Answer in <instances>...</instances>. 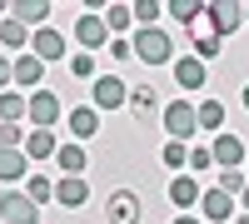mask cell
I'll list each match as a JSON object with an SVG mask.
<instances>
[{
    "label": "cell",
    "instance_id": "obj_1",
    "mask_svg": "<svg viewBox=\"0 0 249 224\" xmlns=\"http://www.w3.org/2000/svg\"><path fill=\"white\" fill-rule=\"evenodd\" d=\"M130 45H135V55L144 60V65H175V40L164 35L160 25H155V30H135Z\"/></svg>",
    "mask_w": 249,
    "mask_h": 224
},
{
    "label": "cell",
    "instance_id": "obj_2",
    "mask_svg": "<svg viewBox=\"0 0 249 224\" xmlns=\"http://www.w3.org/2000/svg\"><path fill=\"white\" fill-rule=\"evenodd\" d=\"M160 125H164V135H170V139H179V145H190V139L199 135V110L190 105V100H175V105H164Z\"/></svg>",
    "mask_w": 249,
    "mask_h": 224
},
{
    "label": "cell",
    "instance_id": "obj_3",
    "mask_svg": "<svg viewBox=\"0 0 249 224\" xmlns=\"http://www.w3.org/2000/svg\"><path fill=\"white\" fill-rule=\"evenodd\" d=\"M219 30H214V20H210V5H204L199 10V20H195V25H190V55H199L204 60V65H210V60L219 55Z\"/></svg>",
    "mask_w": 249,
    "mask_h": 224
},
{
    "label": "cell",
    "instance_id": "obj_4",
    "mask_svg": "<svg viewBox=\"0 0 249 224\" xmlns=\"http://www.w3.org/2000/svg\"><path fill=\"white\" fill-rule=\"evenodd\" d=\"M90 105H95V110H120V105H130V85H124L120 75H95Z\"/></svg>",
    "mask_w": 249,
    "mask_h": 224
},
{
    "label": "cell",
    "instance_id": "obj_5",
    "mask_svg": "<svg viewBox=\"0 0 249 224\" xmlns=\"http://www.w3.org/2000/svg\"><path fill=\"white\" fill-rule=\"evenodd\" d=\"M0 219L5 224H40V205L25 190H5L0 194Z\"/></svg>",
    "mask_w": 249,
    "mask_h": 224
},
{
    "label": "cell",
    "instance_id": "obj_6",
    "mask_svg": "<svg viewBox=\"0 0 249 224\" xmlns=\"http://www.w3.org/2000/svg\"><path fill=\"white\" fill-rule=\"evenodd\" d=\"M75 40H80V45L95 55V50H110V40H115V35H110V25H105V15L85 10V15L75 20Z\"/></svg>",
    "mask_w": 249,
    "mask_h": 224
},
{
    "label": "cell",
    "instance_id": "obj_7",
    "mask_svg": "<svg viewBox=\"0 0 249 224\" xmlns=\"http://www.w3.org/2000/svg\"><path fill=\"white\" fill-rule=\"evenodd\" d=\"M105 219H110V224H140V219H144L140 194H135V190H115V194L105 199Z\"/></svg>",
    "mask_w": 249,
    "mask_h": 224
},
{
    "label": "cell",
    "instance_id": "obj_8",
    "mask_svg": "<svg viewBox=\"0 0 249 224\" xmlns=\"http://www.w3.org/2000/svg\"><path fill=\"white\" fill-rule=\"evenodd\" d=\"M55 125H60V95L35 90L30 95V130H55Z\"/></svg>",
    "mask_w": 249,
    "mask_h": 224
},
{
    "label": "cell",
    "instance_id": "obj_9",
    "mask_svg": "<svg viewBox=\"0 0 249 224\" xmlns=\"http://www.w3.org/2000/svg\"><path fill=\"white\" fill-rule=\"evenodd\" d=\"M234 209H239V205H234V194H224L219 185L199 194V214H204V224H230Z\"/></svg>",
    "mask_w": 249,
    "mask_h": 224
},
{
    "label": "cell",
    "instance_id": "obj_10",
    "mask_svg": "<svg viewBox=\"0 0 249 224\" xmlns=\"http://www.w3.org/2000/svg\"><path fill=\"white\" fill-rule=\"evenodd\" d=\"M175 85L179 90H204L210 85V65L199 55H175Z\"/></svg>",
    "mask_w": 249,
    "mask_h": 224
},
{
    "label": "cell",
    "instance_id": "obj_11",
    "mask_svg": "<svg viewBox=\"0 0 249 224\" xmlns=\"http://www.w3.org/2000/svg\"><path fill=\"white\" fill-rule=\"evenodd\" d=\"M210 155H214V170H244V139L239 135H214Z\"/></svg>",
    "mask_w": 249,
    "mask_h": 224
},
{
    "label": "cell",
    "instance_id": "obj_12",
    "mask_svg": "<svg viewBox=\"0 0 249 224\" xmlns=\"http://www.w3.org/2000/svg\"><path fill=\"white\" fill-rule=\"evenodd\" d=\"M10 15L20 20V25H30V30H45L50 15H55V5H50V0H15Z\"/></svg>",
    "mask_w": 249,
    "mask_h": 224
},
{
    "label": "cell",
    "instance_id": "obj_13",
    "mask_svg": "<svg viewBox=\"0 0 249 224\" xmlns=\"http://www.w3.org/2000/svg\"><path fill=\"white\" fill-rule=\"evenodd\" d=\"M55 199H60V209H85V205H90V185H85V179L60 174V179H55Z\"/></svg>",
    "mask_w": 249,
    "mask_h": 224
},
{
    "label": "cell",
    "instance_id": "obj_14",
    "mask_svg": "<svg viewBox=\"0 0 249 224\" xmlns=\"http://www.w3.org/2000/svg\"><path fill=\"white\" fill-rule=\"evenodd\" d=\"M20 179H30V159H25V150H0V185L20 190Z\"/></svg>",
    "mask_w": 249,
    "mask_h": 224
},
{
    "label": "cell",
    "instance_id": "obj_15",
    "mask_svg": "<svg viewBox=\"0 0 249 224\" xmlns=\"http://www.w3.org/2000/svg\"><path fill=\"white\" fill-rule=\"evenodd\" d=\"M40 80H45V60H40V55H15V85H30V95L35 90H45V85H40Z\"/></svg>",
    "mask_w": 249,
    "mask_h": 224
},
{
    "label": "cell",
    "instance_id": "obj_16",
    "mask_svg": "<svg viewBox=\"0 0 249 224\" xmlns=\"http://www.w3.org/2000/svg\"><path fill=\"white\" fill-rule=\"evenodd\" d=\"M199 194H204V190H199L195 174H175V179H170V205H175L179 214L190 209V205H199Z\"/></svg>",
    "mask_w": 249,
    "mask_h": 224
},
{
    "label": "cell",
    "instance_id": "obj_17",
    "mask_svg": "<svg viewBox=\"0 0 249 224\" xmlns=\"http://www.w3.org/2000/svg\"><path fill=\"white\" fill-rule=\"evenodd\" d=\"M30 55H40L50 65V60H60L65 55V35H60L55 25H45V30H35V40H30Z\"/></svg>",
    "mask_w": 249,
    "mask_h": 224
},
{
    "label": "cell",
    "instance_id": "obj_18",
    "mask_svg": "<svg viewBox=\"0 0 249 224\" xmlns=\"http://www.w3.org/2000/svg\"><path fill=\"white\" fill-rule=\"evenodd\" d=\"M70 135H75V145L80 139H95L100 135V110L95 105H75L70 110Z\"/></svg>",
    "mask_w": 249,
    "mask_h": 224
},
{
    "label": "cell",
    "instance_id": "obj_19",
    "mask_svg": "<svg viewBox=\"0 0 249 224\" xmlns=\"http://www.w3.org/2000/svg\"><path fill=\"white\" fill-rule=\"evenodd\" d=\"M60 145H55V130H30L25 135V159L30 165H40V159H55Z\"/></svg>",
    "mask_w": 249,
    "mask_h": 224
},
{
    "label": "cell",
    "instance_id": "obj_20",
    "mask_svg": "<svg viewBox=\"0 0 249 224\" xmlns=\"http://www.w3.org/2000/svg\"><path fill=\"white\" fill-rule=\"evenodd\" d=\"M30 40H35V30H30V25H20L15 15H5V20H0V45H5V50L25 55V45H30Z\"/></svg>",
    "mask_w": 249,
    "mask_h": 224
},
{
    "label": "cell",
    "instance_id": "obj_21",
    "mask_svg": "<svg viewBox=\"0 0 249 224\" xmlns=\"http://www.w3.org/2000/svg\"><path fill=\"white\" fill-rule=\"evenodd\" d=\"M20 120H30V95L5 90L0 95V125H20Z\"/></svg>",
    "mask_w": 249,
    "mask_h": 224
},
{
    "label": "cell",
    "instance_id": "obj_22",
    "mask_svg": "<svg viewBox=\"0 0 249 224\" xmlns=\"http://www.w3.org/2000/svg\"><path fill=\"white\" fill-rule=\"evenodd\" d=\"M195 110H199V130H210V139H214V135H224V130H219V125H224V100H214V95H210V100H199Z\"/></svg>",
    "mask_w": 249,
    "mask_h": 224
},
{
    "label": "cell",
    "instance_id": "obj_23",
    "mask_svg": "<svg viewBox=\"0 0 249 224\" xmlns=\"http://www.w3.org/2000/svg\"><path fill=\"white\" fill-rule=\"evenodd\" d=\"M210 20H214L219 35H234L244 25V5H210Z\"/></svg>",
    "mask_w": 249,
    "mask_h": 224
},
{
    "label": "cell",
    "instance_id": "obj_24",
    "mask_svg": "<svg viewBox=\"0 0 249 224\" xmlns=\"http://www.w3.org/2000/svg\"><path fill=\"white\" fill-rule=\"evenodd\" d=\"M55 165H60V174H70V179H80V174H85V165H90V159H85V150H80V145H60V155H55Z\"/></svg>",
    "mask_w": 249,
    "mask_h": 224
},
{
    "label": "cell",
    "instance_id": "obj_25",
    "mask_svg": "<svg viewBox=\"0 0 249 224\" xmlns=\"http://www.w3.org/2000/svg\"><path fill=\"white\" fill-rule=\"evenodd\" d=\"M199 10H204L199 0H164V15H170L175 25H184V30H190L195 20H199Z\"/></svg>",
    "mask_w": 249,
    "mask_h": 224
},
{
    "label": "cell",
    "instance_id": "obj_26",
    "mask_svg": "<svg viewBox=\"0 0 249 224\" xmlns=\"http://www.w3.org/2000/svg\"><path fill=\"white\" fill-rule=\"evenodd\" d=\"M160 15H164V0H140V5H135V25L140 30H155Z\"/></svg>",
    "mask_w": 249,
    "mask_h": 224
},
{
    "label": "cell",
    "instance_id": "obj_27",
    "mask_svg": "<svg viewBox=\"0 0 249 224\" xmlns=\"http://www.w3.org/2000/svg\"><path fill=\"white\" fill-rule=\"evenodd\" d=\"M25 194L35 199V205H50V199H55V179H45V174H30V179H25Z\"/></svg>",
    "mask_w": 249,
    "mask_h": 224
},
{
    "label": "cell",
    "instance_id": "obj_28",
    "mask_svg": "<svg viewBox=\"0 0 249 224\" xmlns=\"http://www.w3.org/2000/svg\"><path fill=\"white\" fill-rule=\"evenodd\" d=\"M105 25H110V35L130 30V25H135V5H110V10H105Z\"/></svg>",
    "mask_w": 249,
    "mask_h": 224
},
{
    "label": "cell",
    "instance_id": "obj_29",
    "mask_svg": "<svg viewBox=\"0 0 249 224\" xmlns=\"http://www.w3.org/2000/svg\"><path fill=\"white\" fill-rule=\"evenodd\" d=\"M164 165H170L175 174H184V170H190V145H179V139H170V145H164Z\"/></svg>",
    "mask_w": 249,
    "mask_h": 224
},
{
    "label": "cell",
    "instance_id": "obj_30",
    "mask_svg": "<svg viewBox=\"0 0 249 224\" xmlns=\"http://www.w3.org/2000/svg\"><path fill=\"white\" fill-rule=\"evenodd\" d=\"M70 75H75V80H90V85H95V55H90V50L70 55Z\"/></svg>",
    "mask_w": 249,
    "mask_h": 224
},
{
    "label": "cell",
    "instance_id": "obj_31",
    "mask_svg": "<svg viewBox=\"0 0 249 224\" xmlns=\"http://www.w3.org/2000/svg\"><path fill=\"white\" fill-rule=\"evenodd\" d=\"M204 170H214L210 145H190V170H184V174H204Z\"/></svg>",
    "mask_w": 249,
    "mask_h": 224
},
{
    "label": "cell",
    "instance_id": "obj_32",
    "mask_svg": "<svg viewBox=\"0 0 249 224\" xmlns=\"http://www.w3.org/2000/svg\"><path fill=\"white\" fill-rule=\"evenodd\" d=\"M219 190L224 194H244L249 190V174L244 170H219Z\"/></svg>",
    "mask_w": 249,
    "mask_h": 224
},
{
    "label": "cell",
    "instance_id": "obj_33",
    "mask_svg": "<svg viewBox=\"0 0 249 224\" xmlns=\"http://www.w3.org/2000/svg\"><path fill=\"white\" fill-rule=\"evenodd\" d=\"M130 110H135V115L155 110V85H130Z\"/></svg>",
    "mask_w": 249,
    "mask_h": 224
},
{
    "label": "cell",
    "instance_id": "obj_34",
    "mask_svg": "<svg viewBox=\"0 0 249 224\" xmlns=\"http://www.w3.org/2000/svg\"><path fill=\"white\" fill-rule=\"evenodd\" d=\"M110 55H115V60H135V45H130L124 35H115V40H110Z\"/></svg>",
    "mask_w": 249,
    "mask_h": 224
},
{
    "label": "cell",
    "instance_id": "obj_35",
    "mask_svg": "<svg viewBox=\"0 0 249 224\" xmlns=\"http://www.w3.org/2000/svg\"><path fill=\"white\" fill-rule=\"evenodd\" d=\"M15 85V60H5V55H0V95H5Z\"/></svg>",
    "mask_w": 249,
    "mask_h": 224
},
{
    "label": "cell",
    "instance_id": "obj_36",
    "mask_svg": "<svg viewBox=\"0 0 249 224\" xmlns=\"http://www.w3.org/2000/svg\"><path fill=\"white\" fill-rule=\"evenodd\" d=\"M170 224H204V219H195V214H175Z\"/></svg>",
    "mask_w": 249,
    "mask_h": 224
},
{
    "label": "cell",
    "instance_id": "obj_37",
    "mask_svg": "<svg viewBox=\"0 0 249 224\" xmlns=\"http://www.w3.org/2000/svg\"><path fill=\"white\" fill-rule=\"evenodd\" d=\"M239 199H244V214H249V190H244V194H239Z\"/></svg>",
    "mask_w": 249,
    "mask_h": 224
},
{
    "label": "cell",
    "instance_id": "obj_38",
    "mask_svg": "<svg viewBox=\"0 0 249 224\" xmlns=\"http://www.w3.org/2000/svg\"><path fill=\"white\" fill-rule=\"evenodd\" d=\"M244 110H249V85H244Z\"/></svg>",
    "mask_w": 249,
    "mask_h": 224
},
{
    "label": "cell",
    "instance_id": "obj_39",
    "mask_svg": "<svg viewBox=\"0 0 249 224\" xmlns=\"http://www.w3.org/2000/svg\"><path fill=\"white\" fill-rule=\"evenodd\" d=\"M234 224H249V214H239V219H234Z\"/></svg>",
    "mask_w": 249,
    "mask_h": 224
},
{
    "label": "cell",
    "instance_id": "obj_40",
    "mask_svg": "<svg viewBox=\"0 0 249 224\" xmlns=\"http://www.w3.org/2000/svg\"><path fill=\"white\" fill-rule=\"evenodd\" d=\"M244 25H249V5H244Z\"/></svg>",
    "mask_w": 249,
    "mask_h": 224
},
{
    "label": "cell",
    "instance_id": "obj_41",
    "mask_svg": "<svg viewBox=\"0 0 249 224\" xmlns=\"http://www.w3.org/2000/svg\"><path fill=\"white\" fill-rule=\"evenodd\" d=\"M0 224H5V219H0Z\"/></svg>",
    "mask_w": 249,
    "mask_h": 224
}]
</instances>
